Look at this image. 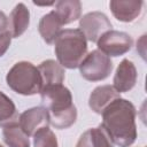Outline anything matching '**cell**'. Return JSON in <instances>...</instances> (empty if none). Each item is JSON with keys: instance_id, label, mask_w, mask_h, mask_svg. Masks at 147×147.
Returning <instances> with one entry per match:
<instances>
[{"instance_id": "6da1fadb", "label": "cell", "mask_w": 147, "mask_h": 147, "mask_svg": "<svg viewBox=\"0 0 147 147\" xmlns=\"http://www.w3.org/2000/svg\"><path fill=\"white\" fill-rule=\"evenodd\" d=\"M101 126L114 145L130 147L137 139L136 107L126 99L118 98L102 111Z\"/></svg>"}, {"instance_id": "7c38bea8", "label": "cell", "mask_w": 147, "mask_h": 147, "mask_svg": "<svg viewBox=\"0 0 147 147\" xmlns=\"http://www.w3.org/2000/svg\"><path fill=\"white\" fill-rule=\"evenodd\" d=\"M29 24H30V11L24 3L20 2L14 7V9L9 15L8 32L10 33L11 38H18L26 31Z\"/></svg>"}, {"instance_id": "8992f818", "label": "cell", "mask_w": 147, "mask_h": 147, "mask_svg": "<svg viewBox=\"0 0 147 147\" xmlns=\"http://www.w3.org/2000/svg\"><path fill=\"white\" fill-rule=\"evenodd\" d=\"M132 38L127 33L110 30L100 37V39L96 41V45L101 53L110 57L121 56L127 53L132 47Z\"/></svg>"}, {"instance_id": "5b68a950", "label": "cell", "mask_w": 147, "mask_h": 147, "mask_svg": "<svg viewBox=\"0 0 147 147\" xmlns=\"http://www.w3.org/2000/svg\"><path fill=\"white\" fill-rule=\"evenodd\" d=\"M78 68L84 79L88 82H100L111 74L113 62L110 57L101 53L99 49H94L86 54Z\"/></svg>"}, {"instance_id": "e0dca14e", "label": "cell", "mask_w": 147, "mask_h": 147, "mask_svg": "<svg viewBox=\"0 0 147 147\" xmlns=\"http://www.w3.org/2000/svg\"><path fill=\"white\" fill-rule=\"evenodd\" d=\"M2 137L8 147H30L29 137L22 131L17 122L3 126Z\"/></svg>"}, {"instance_id": "7a4b0ae2", "label": "cell", "mask_w": 147, "mask_h": 147, "mask_svg": "<svg viewBox=\"0 0 147 147\" xmlns=\"http://www.w3.org/2000/svg\"><path fill=\"white\" fill-rule=\"evenodd\" d=\"M44 108L49 116V124L55 129H68L77 119V108L72 102V95L63 84L44 87L40 92Z\"/></svg>"}, {"instance_id": "9a60e30c", "label": "cell", "mask_w": 147, "mask_h": 147, "mask_svg": "<svg viewBox=\"0 0 147 147\" xmlns=\"http://www.w3.org/2000/svg\"><path fill=\"white\" fill-rule=\"evenodd\" d=\"M62 25L70 24L78 20L82 14V3L78 0H61L55 3L53 10Z\"/></svg>"}, {"instance_id": "d6986e66", "label": "cell", "mask_w": 147, "mask_h": 147, "mask_svg": "<svg viewBox=\"0 0 147 147\" xmlns=\"http://www.w3.org/2000/svg\"><path fill=\"white\" fill-rule=\"evenodd\" d=\"M34 147H59L54 132L48 127H42L33 134Z\"/></svg>"}, {"instance_id": "52a82bcc", "label": "cell", "mask_w": 147, "mask_h": 147, "mask_svg": "<svg viewBox=\"0 0 147 147\" xmlns=\"http://www.w3.org/2000/svg\"><path fill=\"white\" fill-rule=\"evenodd\" d=\"M79 30L83 32L86 40L96 42L102 34L111 30V23L103 13L91 11L80 17Z\"/></svg>"}, {"instance_id": "ffe728a7", "label": "cell", "mask_w": 147, "mask_h": 147, "mask_svg": "<svg viewBox=\"0 0 147 147\" xmlns=\"http://www.w3.org/2000/svg\"><path fill=\"white\" fill-rule=\"evenodd\" d=\"M11 41V36L8 31L0 33V57L5 55V53L8 51Z\"/></svg>"}, {"instance_id": "7402d4cb", "label": "cell", "mask_w": 147, "mask_h": 147, "mask_svg": "<svg viewBox=\"0 0 147 147\" xmlns=\"http://www.w3.org/2000/svg\"><path fill=\"white\" fill-rule=\"evenodd\" d=\"M0 147H2V146H1V145H0Z\"/></svg>"}, {"instance_id": "9c48e42d", "label": "cell", "mask_w": 147, "mask_h": 147, "mask_svg": "<svg viewBox=\"0 0 147 147\" xmlns=\"http://www.w3.org/2000/svg\"><path fill=\"white\" fill-rule=\"evenodd\" d=\"M137 69L133 64L132 61L124 59L122 60V62L118 64L115 76H114V85L113 87L116 90V92L124 93V92H129L130 90H132L137 83Z\"/></svg>"}, {"instance_id": "4fadbf2b", "label": "cell", "mask_w": 147, "mask_h": 147, "mask_svg": "<svg viewBox=\"0 0 147 147\" xmlns=\"http://www.w3.org/2000/svg\"><path fill=\"white\" fill-rule=\"evenodd\" d=\"M42 80V88L53 85H61L65 78L64 68L55 60L42 61L38 67Z\"/></svg>"}, {"instance_id": "30bf717a", "label": "cell", "mask_w": 147, "mask_h": 147, "mask_svg": "<svg viewBox=\"0 0 147 147\" xmlns=\"http://www.w3.org/2000/svg\"><path fill=\"white\" fill-rule=\"evenodd\" d=\"M110 10L116 20L121 22H133L141 13V0H111L109 2Z\"/></svg>"}, {"instance_id": "ac0fdd59", "label": "cell", "mask_w": 147, "mask_h": 147, "mask_svg": "<svg viewBox=\"0 0 147 147\" xmlns=\"http://www.w3.org/2000/svg\"><path fill=\"white\" fill-rule=\"evenodd\" d=\"M17 121L18 114L14 102L5 93L0 92V126L3 127Z\"/></svg>"}, {"instance_id": "2e32d148", "label": "cell", "mask_w": 147, "mask_h": 147, "mask_svg": "<svg viewBox=\"0 0 147 147\" xmlns=\"http://www.w3.org/2000/svg\"><path fill=\"white\" fill-rule=\"evenodd\" d=\"M61 26L62 24L60 20L55 15V13L52 10L40 18L38 29L42 40L46 44H53L57 38V36L60 34V32L62 31Z\"/></svg>"}, {"instance_id": "5bb4252c", "label": "cell", "mask_w": 147, "mask_h": 147, "mask_svg": "<svg viewBox=\"0 0 147 147\" xmlns=\"http://www.w3.org/2000/svg\"><path fill=\"white\" fill-rule=\"evenodd\" d=\"M76 147H114L109 136L101 126L86 130L79 138Z\"/></svg>"}, {"instance_id": "44dd1931", "label": "cell", "mask_w": 147, "mask_h": 147, "mask_svg": "<svg viewBox=\"0 0 147 147\" xmlns=\"http://www.w3.org/2000/svg\"><path fill=\"white\" fill-rule=\"evenodd\" d=\"M5 31H8V17L0 10V33Z\"/></svg>"}, {"instance_id": "8fae6325", "label": "cell", "mask_w": 147, "mask_h": 147, "mask_svg": "<svg viewBox=\"0 0 147 147\" xmlns=\"http://www.w3.org/2000/svg\"><path fill=\"white\" fill-rule=\"evenodd\" d=\"M118 98H121V95L113 86L101 85L91 92L88 98V106L95 114L101 115L102 111Z\"/></svg>"}, {"instance_id": "277c9868", "label": "cell", "mask_w": 147, "mask_h": 147, "mask_svg": "<svg viewBox=\"0 0 147 147\" xmlns=\"http://www.w3.org/2000/svg\"><path fill=\"white\" fill-rule=\"evenodd\" d=\"M6 82L14 92L22 95H33L42 90V80L38 68L28 61L15 63L8 71Z\"/></svg>"}, {"instance_id": "ba28073f", "label": "cell", "mask_w": 147, "mask_h": 147, "mask_svg": "<svg viewBox=\"0 0 147 147\" xmlns=\"http://www.w3.org/2000/svg\"><path fill=\"white\" fill-rule=\"evenodd\" d=\"M20 127L28 137H33V134L42 127H48L49 116L42 106L30 108L23 111L18 116L17 121Z\"/></svg>"}, {"instance_id": "3957f363", "label": "cell", "mask_w": 147, "mask_h": 147, "mask_svg": "<svg viewBox=\"0 0 147 147\" xmlns=\"http://www.w3.org/2000/svg\"><path fill=\"white\" fill-rule=\"evenodd\" d=\"M57 62L68 69L78 68L87 53V40L79 29H65L55 39Z\"/></svg>"}]
</instances>
